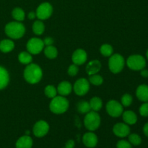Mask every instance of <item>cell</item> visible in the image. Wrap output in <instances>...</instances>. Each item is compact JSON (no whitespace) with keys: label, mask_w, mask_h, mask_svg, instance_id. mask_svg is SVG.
<instances>
[{"label":"cell","mask_w":148,"mask_h":148,"mask_svg":"<svg viewBox=\"0 0 148 148\" xmlns=\"http://www.w3.org/2000/svg\"><path fill=\"white\" fill-rule=\"evenodd\" d=\"M43 76L42 69L36 64H29L24 70V78L28 83L36 84Z\"/></svg>","instance_id":"cell-1"},{"label":"cell","mask_w":148,"mask_h":148,"mask_svg":"<svg viewBox=\"0 0 148 148\" xmlns=\"http://www.w3.org/2000/svg\"><path fill=\"white\" fill-rule=\"evenodd\" d=\"M25 33V27L20 22H11L5 26V33L12 39H19Z\"/></svg>","instance_id":"cell-2"},{"label":"cell","mask_w":148,"mask_h":148,"mask_svg":"<svg viewBox=\"0 0 148 148\" xmlns=\"http://www.w3.org/2000/svg\"><path fill=\"white\" fill-rule=\"evenodd\" d=\"M69 108V101L66 98L62 95L56 96L52 98L51 101L49 108L53 114H62L66 112Z\"/></svg>","instance_id":"cell-3"},{"label":"cell","mask_w":148,"mask_h":148,"mask_svg":"<svg viewBox=\"0 0 148 148\" xmlns=\"http://www.w3.org/2000/svg\"><path fill=\"white\" fill-rule=\"evenodd\" d=\"M84 124L87 130L92 132L96 130L101 124V117L96 111H90L85 115Z\"/></svg>","instance_id":"cell-4"},{"label":"cell","mask_w":148,"mask_h":148,"mask_svg":"<svg viewBox=\"0 0 148 148\" xmlns=\"http://www.w3.org/2000/svg\"><path fill=\"white\" fill-rule=\"evenodd\" d=\"M125 61L124 57L119 53L112 54L110 56L108 66L111 72L114 74L119 73L124 69Z\"/></svg>","instance_id":"cell-5"},{"label":"cell","mask_w":148,"mask_h":148,"mask_svg":"<svg viewBox=\"0 0 148 148\" xmlns=\"http://www.w3.org/2000/svg\"><path fill=\"white\" fill-rule=\"evenodd\" d=\"M127 64L132 70L139 71L144 69L146 66V60L142 55L134 54L129 56Z\"/></svg>","instance_id":"cell-6"},{"label":"cell","mask_w":148,"mask_h":148,"mask_svg":"<svg viewBox=\"0 0 148 148\" xmlns=\"http://www.w3.org/2000/svg\"><path fill=\"white\" fill-rule=\"evenodd\" d=\"M43 40L38 38H32L27 41L26 48L27 51L31 54H38L44 49Z\"/></svg>","instance_id":"cell-7"},{"label":"cell","mask_w":148,"mask_h":148,"mask_svg":"<svg viewBox=\"0 0 148 148\" xmlns=\"http://www.w3.org/2000/svg\"><path fill=\"white\" fill-rule=\"evenodd\" d=\"M53 7L49 2H43L38 7L36 10V17L40 20H46L51 16Z\"/></svg>","instance_id":"cell-8"},{"label":"cell","mask_w":148,"mask_h":148,"mask_svg":"<svg viewBox=\"0 0 148 148\" xmlns=\"http://www.w3.org/2000/svg\"><path fill=\"white\" fill-rule=\"evenodd\" d=\"M106 111L111 116L116 118L123 114V106L114 100L108 101L106 104Z\"/></svg>","instance_id":"cell-9"},{"label":"cell","mask_w":148,"mask_h":148,"mask_svg":"<svg viewBox=\"0 0 148 148\" xmlns=\"http://www.w3.org/2000/svg\"><path fill=\"white\" fill-rule=\"evenodd\" d=\"M90 90V82L85 78H80L75 82L74 91L77 95H85Z\"/></svg>","instance_id":"cell-10"},{"label":"cell","mask_w":148,"mask_h":148,"mask_svg":"<svg viewBox=\"0 0 148 148\" xmlns=\"http://www.w3.org/2000/svg\"><path fill=\"white\" fill-rule=\"evenodd\" d=\"M49 131V125L46 121L40 120L37 121L33 127V132L36 137H43Z\"/></svg>","instance_id":"cell-11"},{"label":"cell","mask_w":148,"mask_h":148,"mask_svg":"<svg viewBox=\"0 0 148 148\" xmlns=\"http://www.w3.org/2000/svg\"><path fill=\"white\" fill-rule=\"evenodd\" d=\"M113 132L119 137H126L130 134V128L128 124L124 123H117L113 128Z\"/></svg>","instance_id":"cell-12"},{"label":"cell","mask_w":148,"mask_h":148,"mask_svg":"<svg viewBox=\"0 0 148 148\" xmlns=\"http://www.w3.org/2000/svg\"><path fill=\"white\" fill-rule=\"evenodd\" d=\"M87 53L83 49H77L75 51L72 56V60L73 63L76 65H82L87 61Z\"/></svg>","instance_id":"cell-13"},{"label":"cell","mask_w":148,"mask_h":148,"mask_svg":"<svg viewBox=\"0 0 148 148\" xmlns=\"http://www.w3.org/2000/svg\"><path fill=\"white\" fill-rule=\"evenodd\" d=\"M83 144L88 148H93L98 144V137L92 132L85 133L82 137Z\"/></svg>","instance_id":"cell-14"},{"label":"cell","mask_w":148,"mask_h":148,"mask_svg":"<svg viewBox=\"0 0 148 148\" xmlns=\"http://www.w3.org/2000/svg\"><path fill=\"white\" fill-rule=\"evenodd\" d=\"M33 139L29 135L20 137L16 143V148H31L33 146Z\"/></svg>","instance_id":"cell-15"},{"label":"cell","mask_w":148,"mask_h":148,"mask_svg":"<svg viewBox=\"0 0 148 148\" xmlns=\"http://www.w3.org/2000/svg\"><path fill=\"white\" fill-rule=\"evenodd\" d=\"M136 95L140 101L143 102H148V85H139L136 90Z\"/></svg>","instance_id":"cell-16"},{"label":"cell","mask_w":148,"mask_h":148,"mask_svg":"<svg viewBox=\"0 0 148 148\" xmlns=\"http://www.w3.org/2000/svg\"><path fill=\"white\" fill-rule=\"evenodd\" d=\"M101 67V62L98 60H93L88 64L86 67V72L88 75H90L97 74L100 71Z\"/></svg>","instance_id":"cell-17"},{"label":"cell","mask_w":148,"mask_h":148,"mask_svg":"<svg viewBox=\"0 0 148 148\" xmlns=\"http://www.w3.org/2000/svg\"><path fill=\"white\" fill-rule=\"evenodd\" d=\"M72 90V86L69 82L64 81L59 84L57 87V92H59L62 96L68 95L71 93Z\"/></svg>","instance_id":"cell-18"},{"label":"cell","mask_w":148,"mask_h":148,"mask_svg":"<svg viewBox=\"0 0 148 148\" xmlns=\"http://www.w3.org/2000/svg\"><path fill=\"white\" fill-rule=\"evenodd\" d=\"M123 120L125 124L128 125H133L137 121V116L132 111H126L122 114Z\"/></svg>","instance_id":"cell-19"},{"label":"cell","mask_w":148,"mask_h":148,"mask_svg":"<svg viewBox=\"0 0 148 148\" xmlns=\"http://www.w3.org/2000/svg\"><path fill=\"white\" fill-rule=\"evenodd\" d=\"M10 81L9 73L5 68L0 66V90L4 89L8 85Z\"/></svg>","instance_id":"cell-20"},{"label":"cell","mask_w":148,"mask_h":148,"mask_svg":"<svg viewBox=\"0 0 148 148\" xmlns=\"http://www.w3.org/2000/svg\"><path fill=\"white\" fill-rule=\"evenodd\" d=\"M14 48V42L10 39H4L0 42V51L3 53H8L12 51Z\"/></svg>","instance_id":"cell-21"},{"label":"cell","mask_w":148,"mask_h":148,"mask_svg":"<svg viewBox=\"0 0 148 148\" xmlns=\"http://www.w3.org/2000/svg\"><path fill=\"white\" fill-rule=\"evenodd\" d=\"M89 103L90 106L91 110L93 111H96V112L100 111L103 106L102 101L98 97H93L92 98H91Z\"/></svg>","instance_id":"cell-22"},{"label":"cell","mask_w":148,"mask_h":148,"mask_svg":"<svg viewBox=\"0 0 148 148\" xmlns=\"http://www.w3.org/2000/svg\"><path fill=\"white\" fill-rule=\"evenodd\" d=\"M12 17L17 22H22L25 20V14L23 9L20 8V7H16L12 10Z\"/></svg>","instance_id":"cell-23"},{"label":"cell","mask_w":148,"mask_h":148,"mask_svg":"<svg viewBox=\"0 0 148 148\" xmlns=\"http://www.w3.org/2000/svg\"><path fill=\"white\" fill-rule=\"evenodd\" d=\"M19 62L23 64H29L33 61V57L31 56V53L28 51H23L19 54L18 56Z\"/></svg>","instance_id":"cell-24"},{"label":"cell","mask_w":148,"mask_h":148,"mask_svg":"<svg viewBox=\"0 0 148 148\" xmlns=\"http://www.w3.org/2000/svg\"><path fill=\"white\" fill-rule=\"evenodd\" d=\"M77 108L78 112L82 114H86L91 111L89 102L85 101H81L80 102L78 103L77 105Z\"/></svg>","instance_id":"cell-25"},{"label":"cell","mask_w":148,"mask_h":148,"mask_svg":"<svg viewBox=\"0 0 148 148\" xmlns=\"http://www.w3.org/2000/svg\"><path fill=\"white\" fill-rule=\"evenodd\" d=\"M44 53L46 57L49 58V59H55L58 55L57 49L52 45L46 46V48L44 49Z\"/></svg>","instance_id":"cell-26"},{"label":"cell","mask_w":148,"mask_h":148,"mask_svg":"<svg viewBox=\"0 0 148 148\" xmlns=\"http://www.w3.org/2000/svg\"><path fill=\"white\" fill-rule=\"evenodd\" d=\"M45 30V25L41 20H36L33 25V31L36 35H42Z\"/></svg>","instance_id":"cell-27"},{"label":"cell","mask_w":148,"mask_h":148,"mask_svg":"<svg viewBox=\"0 0 148 148\" xmlns=\"http://www.w3.org/2000/svg\"><path fill=\"white\" fill-rule=\"evenodd\" d=\"M100 51L101 53L103 56H106V57H108V56H111L113 54V51H114V49L113 47L109 44H103L101 46V49H100Z\"/></svg>","instance_id":"cell-28"},{"label":"cell","mask_w":148,"mask_h":148,"mask_svg":"<svg viewBox=\"0 0 148 148\" xmlns=\"http://www.w3.org/2000/svg\"><path fill=\"white\" fill-rule=\"evenodd\" d=\"M45 95L49 98H53L56 96L57 94V90L53 85H47L44 90Z\"/></svg>","instance_id":"cell-29"},{"label":"cell","mask_w":148,"mask_h":148,"mask_svg":"<svg viewBox=\"0 0 148 148\" xmlns=\"http://www.w3.org/2000/svg\"><path fill=\"white\" fill-rule=\"evenodd\" d=\"M129 142L131 145L134 146L140 145L142 143V138L137 134H129Z\"/></svg>","instance_id":"cell-30"},{"label":"cell","mask_w":148,"mask_h":148,"mask_svg":"<svg viewBox=\"0 0 148 148\" xmlns=\"http://www.w3.org/2000/svg\"><path fill=\"white\" fill-rule=\"evenodd\" d=\"M89 82H90L91 84H92L93 85H95V86H99L103 82V79L101 75H98L97 74H95V75H92L90 76L89 78Z\"/></svg>","instance_id":"cell-31"},{"label":"cell","mask_w":148,"mask_h":148,"mask_svg":"<svg viewBox=\"0 0 148 148\" xmlns=\"http://www.w3.org/2000/svg\"><path fill=\"white\" fill-rule=\"evenodd\" d=\"M133 101L132 96L130 94H124L122 97H121V105L123 106L128 107L132 104Z\"/></svg>","instance_id":"cell-32"},{"label":"cell","mask_w":148,"mask_h":148,"mask_svg":"<svg viewBox=\"0 0 148 148\" xmlns=\"http://www.w3.org/2000/svg\"><path fill=\"white\" fill-rule=\"evenodd\" d=\"M78 72H79V68H78L77 65L75 64L70 65L69 69H68V74L70 76H75V75H77Z\"/></svg>","instance_id":"cell-33"},{"label":"cell","mask_w":148,"mask_h":148,"mask_svg":"<svg viewBox=\"0 0 148 148\" xmlns=\"http://www.w3.org/2000/svg\"><path fill=\"white\" fill-rule=\"evenodd\" d=\"M140 114L142 116H148V102H145L140 108Z\"/></svg>","instance_id":"cell-34"},{"label":"cell","mask_w":148,"mask_h":148,"mask_svg":"<svg viewBox=\"0 0 148 148\" xmlns=\"http://www.w3.org/2000/svg\"><path fill=\"white\" fill-rule=\"evenodd\" d=\"M117 148H132L131 143L127 140H120L116 144Z\"/></svg>","instance_id":"cell-35"},{"label":"cell","mask_w":148,"mask_h":148,"mask_svg":"<svg viewBox=\"0 0 148 148\" xmlns=\"http://www.w3.org/2000/svg\"><path fill=\"white\" fill-rule=\"evenodd\" d=\"M43 43H44V45L46 46H51V45H53V38L51 37H46V38L43 40Z\"/></svg>","instance_id":"cell-36"},{"label":"cell","mask_w":148,"mask_h":148,"mask_svg":"<svg viewBox=\"0 0 148 148\" xmlns=\"http://www.w3.org/2000/svg\"><path fill=\"white\" fill-rule=\"evenodd\" d=\"M75 141L72 140H69L66 142V145H65V148H74L75 147Z\"/></svg>","instance_id":"cell-37"},{"label":"cell","mask_w":148,"mask_h":148,"mask_svg":"<svg viewBox=\"0 0 148 148\" xmlns=\"http://www.w3.org/2000/svg\"><path fill=\"white\" fill-rule=\"evenodd\" d=\"M141 75L143 77H148V70L147 69H143L141 70Z\"/></svg>","instance_id":"cell-38"},{"label":"cell","mask_w":148,"mask_h":148,"mask_svg":"<svg viewBox=\"0 0 148 148\" xmlns=\"http://www.w3.org/2000/svg\"><path fill=\"white\" fill-rule=\"evenodd\" d=\"M143 132H144V134H145V136L148 137V122L145 124L144 127H143Z\"/></svg>","instance_id":"cell-39"},{"label":"cell","mask_w":148,"mask_h":148,"mask_svg":"<svg viewBox=\"0 0 148 148\" xmlns=\"http://www.w3.org/2000/svg\"><path fill=\"white\" fill-rule=\"evenodd\" d=\"M36 17V12H29L28 18L30 19V20H33V19H35V17Z\"/></svg>","instance_id":"cell-40"},{"label":"cell","mask_w":148,"mask_h":148,"mask_svg":"<svg viewBox=\"0 0 148 148\" xmlns=\"http://www.w3.org/2000/svg\"><path fill=\"white\" fill-rule=\"evenodd\" d=\"M146 56H147V59H148V49H147V52H146Z\"/></svg>","instance_id":"cell-41"}]
</instances>
